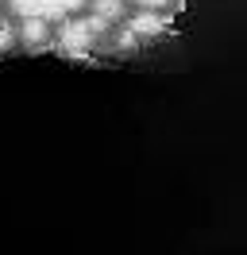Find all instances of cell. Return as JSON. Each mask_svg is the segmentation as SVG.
I'll return each mask as SVG.
<instances>
[{"label": "cell", "mask_w": 247, "mask_h": 255, "mask_svg": "<svg viewBox=\"0 0 247 255\" xmlns=\"http://www.w3.org/2000/svg\"><path fill=\"white\" fill-rule=\"evenodd\" d=\"M162 27H166V16H158L154 8H147V12H139L131 19V31L135 35H162Z\"/></svg>", "instance_id": "3"}, {"label": "cell", "mask_w": 247, "mask_h": 255, "mask_svg": "<svg viewBox=\"0 0 247 255\" xmlns=\"http://www.w3.org/2000/svg\"><path fill=\"white\" fill-rule=\"evenodd\" d=\"M135 4H143V8H162V4H170V0H135Z\"/></svg>", "instance_id": "8"}, {"label": "cell", "mask_w": 247, "mask_h": 255, "mask_svg": "<svg viewBox=\"0 0 247 255\" xmlns=\"http://www.w3.org/2000/svg\"><path fill=\"white\" fill-rule=\"evenodd\" d=\"M8 47H12V31L0 23V50H8Z\"/></svg>", "instance_id": "6"}, {"label": "cell", "mask_w": 247, "mask_h": 255, "mask_svg": "<svg viewBox=\"0 0 247 255\" xmlns=\"http://www.w3.org/2000/svg\"><path fill=\"white\" fill-rule=\"evenodd\" d=\"M105 19L101 16H89V19H66L62 23V31H58V47L66 58H74V62H85L89 58V50L93 43L105 35Z\"/></svg>", "instance_id": "1"}, {"label": "cell", "mask_w": 247, "mask_h": 255, "mask_svg": "<svg viewBox=\"0 0 247 255\" xmlns=\"http://www.w3.org/2000/svg\"><path fill=\"white\" fill-rule=\"evenodd\" d=\"M50 27H46V19L39 16H23V39H27V47H43Z\"/></svg>", "instance_id": "4"}, {"label": "cell", "mask_w": 247, "mask_h": 255, "mask_svg": "<svg viewBox=\"0 0 247 255\" xmlns=\"http://www.w3.org/2000/svg\"><path fill=\"white\" fill-rule=\"evenodd\" d=\"M93 16H101L105 23L124 16V0H93Z\"/></svg>", "instance_id": "5"}, {"label": "cell", "mask_w": 247, "mask_h": 255, "mask_svg": "<svg viewBox=\"0 0 247 255\" xmlns=\"http://www.w3.org/2000/svg\"><path fill=\"white\" fill-rule=\"evenodd\" d=\"M135 43H139L135 31H124V35H120V47H135Z\"/></svg>", "instance_id": "7"}, {"label": "cell", "mask_w": 247, "mask_h": 255, "mask_svg": "<svg viewBox=\"0 0 247 255\" xmlns=\"http://www.w3.org/2000/svg\"><path fill=\"white\" fill-rule=\"evenodd\" d=\"M85 0H12V12L15 16H39V19H62L70 16V12H77Z\"/></svg>", "instance_id": "2"}]
</instances>
